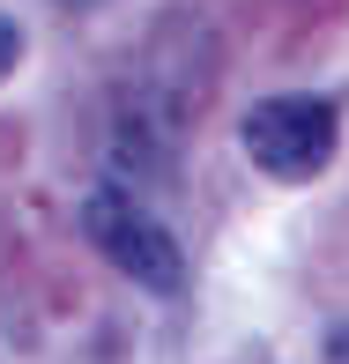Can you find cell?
Masks as SVG:
<instances>
[{"mask_svg":"<svg viewBox=\"0 0 349 364\" xmlns=\"http://www.w3.org/2000/svg\"><path fill=\"white\" fill-rule=\"evenodd\" d=\"M253 171L282 178V186H305L335 164V141H342V112L335 97H312V90H282V97H260L238 127Z\"/></svg>","mask_w":349,"mask_h":364,"instance_id":"obj_1","label":"cell"},{"mask_svg":"<svg viewBox=\"0 0 349 364\" xmlns=\"http://www.w3.org/2000/svg\"><path fill=\"white\" fill-rule=\"evenodd\" d=\"M68 8H90V0H68Z\"/></svg>","mask_w":349,"mask_h":364,"instance_id":"obj_4","label":"cell"},{"mask_svg":"<svg viewBox=\"0 0 349 364\" xmlns=\"http://www.w3.org/2000/svg\"><path fill=\"white\" fill-rule=\"evenodd\" d=\"M82 230H90V245L127 275V283H141L149 297H178L186 290V253H178V238L163 230V216H149V201H134L127 186H97L90 201H82Z\"/></svg>","mask_w":349,"mask_h":364,"instance_id":"obj_2","label":"cell"},{"mask_svg":"<svg viewBox=\"0 0 349 364\" xmlns=\"http://www.w3.org/2000/svg\"><path fill=\"white\" fill-rule=\"evenodd\" d=\"M15 60H23V23H15V15L0 8V82L15 75Z\"/></svg>","mask_w":349,"mask_h":364,"instance_id":"obj_3","label":"cell"}]
</instances>
